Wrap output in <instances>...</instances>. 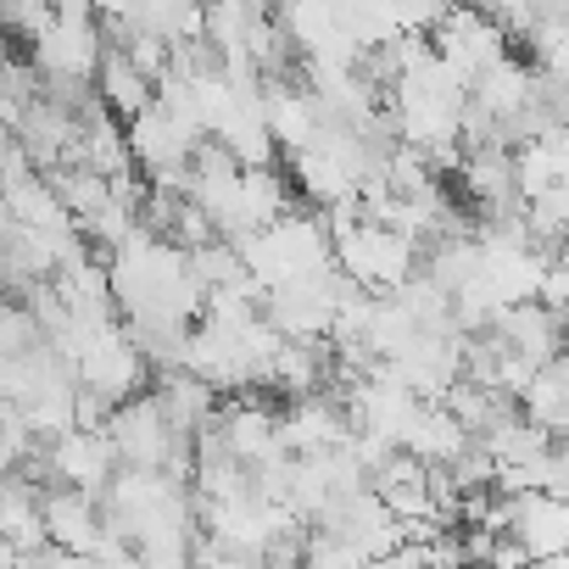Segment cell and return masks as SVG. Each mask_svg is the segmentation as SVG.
<instances>
[{
  "instance_id": "obj_12",
  "label": "cell",
  "mask_w": 569,
  "mask_h": 569,
  "mask_svg": "<svg viewBox=\"0 0 569 569\" xmlns=\"http://www.w3.org/2000/svg\"><path fill=\"white\" fill-rule=\"evenodd\" d=\"M240 184H246V223H251V229H268V223H279L284 212L297 207V201H291V184H297V179H284L273 162H268V168H246Z\"/></svg>"
},
{
  "instance_id": "obj_9",
  "label": "cell",
  "mask_w": 569,
  "mask_h": 569,
  "mask_svg": "<svg viewBox=\"0 0 569 569\" xmlns=\"http://www.w3.org/2000/svg\"><path fill=\"white\" fill-rule=\"evenodd\" d=\"M291 179H297V190H302L313 207H330V201H341V196H358V173H352L330 146L297 151V157H291Z\"/></svg>"
},
{
  "instance_id": "obj_11",
  "label": "cell",
  "mask_w": 569,
  "mask_h": 569,
  "mask_svg": "<svg viewBox=\"0 0 569 569\" xmlns=\"http://www.w3.org/2000/svg\"><path fill=\"white\" fill-rule=\"evenodd\" d=\"M475 96L497 112V118H513L536 101V62H519V57H497L480 79H475Z\"/></svg>"
},
{
  "instance_id": "obj_8",
  "label": "cell",
  "mask_w": 569,
  "mask_h": 569,
  "mask_svg": "<svg viewBox=\"0 0 569 569\" xmlns=\"http://www.w3.org/2000/svg\"><path fill=\"white\" fill-rule=\"evenodd\" d=\"M469 441H475V430H469L447 402H436V397H425L419 419H413V425H408V436H402V447H408V452H419L425 463H452Z\"/></svg>"
},
{
  "instance_id": "obj_15",
  "label": "cell",
  "mask_w": 569,
  "mask_h": 569,
  "mask_svg": "<svg viewBox=\"0 0 569 569\" xmlns=\"http://www.w3.org/2000/svg\"><path fill=\"white\" fill-rule=\"evenodd\" d=\"M40 341H46L40 313H34L23 297H12V302H7V313H0V352H7V358H23V352H34Z\"/></svg>"
},
{
  "instance_id": "obj_5",
  "label": "cell",
  "mask_w": 569,
  "mask_h": 569,
  "mask_svg": "<svg viewBox=\"0 0 569 569\" xmlns=\"http://www.w3.org/2000/svg\"><path fill=\"white\" fill-rule=\"evenodd\" d=\"M46 525H51V541H62L68 552H84L96 558L101 536H107V508L96 491L84 486H51L46 491ZM101 569V563H96Z\"/></svg>"
},
{
  "instance_id": "obj_10",
  "label": "cell",
  "mask_w": 569,
  "mask_h": 569,
  "mask_svg": "<svg viewBox=\"0 0 569 569\" xmlns=\"http://www.w3.org/2000/svg\"><path fill=\"white\" fill-rule=\"evenodd\" d=\"M96 84H101V101H107L118 118H134V112H146V107L157 101V79H151V73H140V68H134V57H129V51H118V46H107Z\"/></svg>"
},
{
  "instance_id": "obj_16",
  "label": "cell",
  "mask_w": 569,
  "mask_h": 569,
  "mask_svg": "<svg viewBox=\"0 0 569 569\" xmlns=\"http://www.w3.org/2000/svg\"><path fill=\"white\" fill-rule=\"evenodd\" d=\"M218 234H223V229H218V218L190 196V201L179 207V223H173V234H168V240H179L184 251H196V246H207V240H218Z\"/></svg>"
},
{
  "instance_id": "obj_13",
  "label": "cell",
  "mask_w": 569,
  "mask_h": 569,
  "mask_svg": "<svg viewBox=\"0 0 569 569\" xmlns=\"http://www.w3.org/2000/svg\"><path fill=\"white\" fill-rule=\"evenodd\" d=\"M519 408L536 425H547L552 436H569V375L558 363H541V375L530 380V391L519 397Z\"/></svg>"
},
{
  "instance_id": "obj_4",
  "label": "cell",
  "mask_w": 569,
  "mask_h": 569,
  "mask_svg": "<svg viewBox=\"0 0 569 569\" xmlns=\"http://www.w3.org/2000/svg\"><path fill=\"white\" fill-rule=\"evenodd\" d=\"M29 57L46 68V79H96V73H101V57H107L101 18H96V23L57 18V23L29 46Z\"/></svg>"
},
{
  "instance_id": "obj_2",
  "label": "cell",
  "mask_w": 569,
  "mask_h": 569,
  "mask_svg": "<svg viewBox=\"0 0 569 569\" xmlns=\"http://www.w3.org/2000/svg\"><path fill=\"white\" fill-rule=\"evenodd\" d=\"M107 436H112V447H118L123 463H146V469H162L173 458V447L184 441V430L168 419V408H162L157 391H140V397L118 402Z\"/></svg>"
},
{
  "instance_id": "obj_3",
  "label": "cell",
  "mask_w": 569,
  "mask_h": 569,
  "mask_svg": "<svg viewBox=\"0 0 569 569\" xmlns=\"http://www.w3.org/2000/svg\"><path fill=\"white\" fill-rule=\"evenodd\" d=\"M46 458H51V480H57V486H84V491H96V497H107L112 475L123 469L112 436H107V430H84V425H73L68 436H57V441L46 447Z\"/></svg>"
},
{
  "instance_id": "obj_7",
  "label": "cell",
  "mask_w": 569,
  "mask_h": 569,
  "mask_svg": "<svg viewBox=\"0 0 569 569\" xmlns=\"http://www.w3.org/2000/svg\"><path fill=\"white\" fill-rule=\"evenodd\" d=\"M369 486L386 497V508H391L397 519H413V513H430V508H436L430 463H425L419 452H408V447H397V452L375 469V480H369Z\"/></svg>"
},
{
  "instance_id": "obj_1",
  "label": "cell",
  "mask_w": 569,
  "mask_h": 569,
  "mask_svg": "<svg viewBox=\"0 0 569 569\" xmlns=\"http://www.w3.org/2000/svg\"><path fill=\"white\" fill-rule=\"evenodd\" d=\"M425 246L413 240V234H402V229H391V223H375V218H363L347 240H336V262L358 279V284H369L375 297H397L402 284L425 268V257H419Z\"/></svg>"
},
{
  "instance_id": "obj_14",
  "label": "cell",
  "mask_w": 569,
  "mask_h": 569,
  "mask_svg": "<svg viewBox=\"0 0 569 569\" xmlns=\"http://www.w3.org/2000/svg\"><path fill=\"white\" fill-rule=\"evenodd\" d=\"M525 218H530V234H536V246H563L569 240V184L558 179V184H547L541 196H530L525 201Z\"/></svg>"
},
{
  "instance_id": "obj_6",
  "label": "cell",
  "mask_w": 569,
  "mask_h": 569,
  "mask_svg": "<svg viewBox=\"0 0 569 569\" xmlns=\"http://www.w3.org/2000/svg\"><path fill=\"white\" fill-rule=\"evenodd\" d=\"M491 330H497L508 347L530 352L536 363H552V358L563 352V341H569V319H563L558 308H547L541 297H530V302H508V308L497 313Z\"/></svg>"
}]
</instances>
